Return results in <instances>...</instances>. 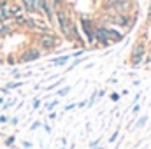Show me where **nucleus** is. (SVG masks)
Listing matches in <instances>:
<instances>
[{
    "label": "nucleus",
    "mask_w": 151,
    "mask_h": 149,
    "mask_svg": "<svg viewBox=\"0 0 151 149\" xmlns=\"http://www.w3.org/2000/svg\"><path fill=\"white\" fill-rule=\"evenodd\" d=\"M62 44V37L56 35L55 32H46V34H37V47L44 53L55 51Z\"/></svg>",
    "instance_id": "1"
},
{
    "label": "nucleus",
    "mask_w": 151,
    "mask_h": 149,
    "mask_svg": "<svg viewBox=\"0 0 151 149\" xmlns=\"http://www.w3.org/2000/svg\"><path fill=\"white\" fill-rule=\"evenodd\" d=\"M146 42L144 40H137L134 46H132V49H130V56H128V65L132 67V69H139V67H142V62H144V58H146Z\"/></svg>",
    "instance_id": "2"
},
{
    "label": "nucleus",
    "mask_w": 151,
    "mask_h": 149,
    "mask_svg": "<svg viewBox=\"0 0 151 149\" xmlns=\"http://www.w3.org/2000/svg\"><path fill=\"white\" fill-rule=\"evenodd\" d=\"M77 25H79V30L84 34L86 46H95V25H97V21L91 19V18H88V16H83L81 14Z\"/></svg>",
    "instance_id": "3"
},
{
    "label": "nucleus",
    "mask_w": 151,
    "mask_h": 149,
    "mask_svg": "<svg viewBox=\"0 0 151 149\" xmlns=\"http://www.w3.org/2000/svg\"><path fill=\"white\" fill-rule=\"evenodd\" d=\"M102 30L106 34V37L109 39L111 44H119L123 39H125V32L116 28V27H107V25H102Z\"/></svg>",
    "instance_id": "4"
},
{
    "label": "nucleus",
    "mask_w": 151,
    "mask_h": 149,
    "mask_svg": "<svg viewBox=\"0 0 151 149\" xmlns=\"http://www.w3.org/2000/svg\"><path fill=\"white\" fill-rule=\"evenodd\" d=\"M42 56V51L39 49L37 46H30V47H27L21 54H19V62L21 63H30V62H35Z\"/></svg>",
    "instance_id": "5"
},
{
    "label": "nucleus",
    "mask_w": 151,
    "mask_h": 149,
    "mask_svg": "<svg viewBox=\"0 0 151 149\" xmlns=\"http://www.w3.org/2000/svg\"><path fill=\"white\" fill-rule=\"evenodd\" d=\"M70 60H72L70 54H60V56H55L53 60H49V63L55 65V67H63V65H67Z\"/></svg>",
    "instance_id": "6"
},
{
    "label": "nucleus",
    "mask_w": 151,
    "mask_h": 149,
    "mask_svg": "<svg viewBox=\"0 0 151 149\" xmlns=\"http://www.w3.org/2000/svg\"><path fill=\"white\" fill-rule=\"evenodd\" d=\"M7 12H9V19H12V18H16V16H21L25 11H23L21 4H9Z\"/></svg>",
    "instance_id": "7"
},
{
    "label": "nucleus",
    "mask_w": 151,
    "mask_h": 149,
    "mask_svg": "<svg viewBox=\"0 0 151 149\" xmlns=\"http://www.w3.org/2000/svg\"><path fill=\"white\" fill-rule=\"evenodd\" d=\"M19 4H21L23 11H25L27 14H37V16H40V14H39V11L35 9V5L32 4V0H19Z\"/></svg>",
    "instance_id": "8"
},
{
    "label": "nucleus",
    "mask_w": 151,
    "mask_h": 149,
    "mask_svg": "<svg viewBox=\"0 0 151 149\" xmlns=\"http://www.w3.org/2000/svg\"><path fill=\"white\" fill-rule=\"evenodd\" d=\"M7 7H9V2H7V0H0V23L9 19V12H7Z\"/></svg>",
    "instance_id": "9"
},
{
    "label": "nucleus",
    "mask_w": 151,
    "mask_h": 149,
    "mask_svg": "<svg viewBox=\"0 0 151 149\" xmlns=\"http://www.w3.org/2000/svg\"><path fill=\"white\" fill-rule=\"evenodd\" d=\"M70 90H72V86H63V88H60V90L55 91V97L56 98H63V97H67L70 93Z\"/></svg>",
    "instance_id": "10"
},
{
    "label": "nucleus",
    "mask_w": 151,
    "mask_h": 149,
    "mask_svg": "<svg viewBox=\"0 0 151 149\" xmlns=\"http://www.w3.org/2000/svg\"><path fill=\"white\" fill-rule=\"evenodd\" d=\"M56 105H60V98H53V100H49L47 104H44V111H55L56 109Z\"/></svg>",
    "instance_id": "11"
},
{
    "label": "nucleus",
    "mask_w": 151,
    "mask_h": 149,
    "mask_svg": "<svg viewBox=\"0 0 151 149\" xmlns=\"http://www.w3.org/2000/svg\"><path fill=\"white\" fill-rule=\"evenodd\" d=\"M84 60H88V58H86V56H81V58H74V60H72V63H70V65L67 67V72H70V70H74L76 67H77V65H81V63H83Z\"/></svg>",
    "instance_id": "12"
},
{
    "label": "nucleus",
    "mask_w": 151,
    "mask_h": 149,
    "mask_svg": "<svg viewBox=\"0 0 151 149\" xmlns=\"http://www.w3.org/2000/svg\"><path fill=\"white\" fill-rule=\"evenodd\" d=\"M146 123H148V116H141V117H137V119H135V128H137V130H141V128H144V126H146Z\"/></svg>",
    "instance_id": "13"
},
{
    "label": "nucleus",
    "mask_w": 151,
    "mask_h": 149,
    "mask_svg": "<svg viewBox=\"0 0 151 149\" xmlns=\"http://www.w3.org/2000/svg\"><path fill=\"white\" fill-rule=\"evenodd\" d=\"M19 86H23V81L19 79V81H12V82H7L5 84V88L7 90H16V88H19Z\"/></svg>",
    "instance_id": "14"
},
{
    "label": "nucleus",
    "mask_w": 151,
    "mask_h": 149,
    "mask_svg": "<svg viewBox=\"0 0 151 149\" xmlns=\"http://www.w3.org/2000/svg\"><path fill=\"white\" fill-rule=\"evenodd\" d=\"M49 2H51V7H53V11H56V9H60V7L67 5V4H65V0H49Z\"/></svg>",
    "instance_id": "15"
},
{
    "label": "nucleus",
    "mask_w": 151,
    "mask_h": 149,
    "mask_svg": "<svg viewBox=\"0 0 151 149\" xmlns=\"http://www.w3.org/2000/svg\"><path fill=\"white\" fill-rule=\"evenodd\" d=\"M62 82H63V79H58L56 82H53V84H49V86H47V88H44V90H46V91H55V90H56V88H58V86H60Z\"/></svg>",
    "instance_id": "16"
},
{
    "label": "nucleus",
    "mask_w": 151,
    "mask_h": 149,
    "mask_svg": "<svg viewBox=\"0 0 151 149\" xmlns=\"http://www.w3.org/2000/svg\"><path fill=\"white\" fill-rule=\"evenodd\" d=\"M118 137H119V128H116V130L113 132V135L109 137V144H114V142L118 140Z\"/></svg>",
    "instance_id": "17"
},
{
    "label": "nucleus",
    "mask_w": 151,
    "mask_h": 149,
    "mask_svg": "<svg viewBox=\"0 0 151 149\" xmlns=\"http://www.w3.org/2000/svg\"><path fill=\"white\" fill-rule=\"evenodd\" d=\"M14 142H16V137H14V135H9V137L5 139V146H7V148H12Z\"/></svg>",
    "instance_id": "18"
},
{
    "label": "nucleus",
    "mask_w": 151,
    "mask_h": 149,
    "mask_svg": "<svg viewBox=\"0 0 151 149\" xmlns=\"http://www.w3.org/2000/svg\"><path fill=\"white\" fill-rule=\"evenodd\" d=\"M109 98H111V102H119V98H121V93H118V91H111Z\"/></svg>",
    "instance_id": "19"
},
{
    "label": "nucleus",
    "mask_w": 151,
    "mask_h": 149,
    "mask_svg": "<svg viewBox=\"0 0 151 149\" xmlns=\"http://www.w3.org/2000/svg\"><path fill=\"white\" fill-rule=\"evenodd\" d=\"M7 34H11V27H9V25H4V27L0 28V37H2V35H7Z\"/></svg>",
    "instance_id": "20"
},
{
    "label": "nucleus",
    "mask_w": 151,
    "mask_h": 149,
    "mask_svg": "<svg viewBox=\"0 0 151 149\" xmlns=\"http://www.w3.org/2000/svg\"><path fill=\"white\" fill-rule=\"evenodd\" d=\"M74 109H77V105H76V102H72V104H67L63 107V112H70V111H74Z\"/></svg>",
    "instance_id": "21"
},
{
    "label": "nucleus",
    "mask_w": 151,
    "mask_h": 149,
    "mask_svg": "<svg viewBox=\"0 0 151 149\" xmlns=\"http://www.w3.org/2000/svg\"><path fill=\"white\" fill-rule=\"evenodd\" d=\"M139 112H141V104H134V107H132V114H134V117H137Z\"/></svg>",
    "instance_id": "22"
},
{
    "label": "nucleus",
    "mask_w": 151,
    "mask_h": 149,
    "mask_svg": "<svg viewBox=\"0 0 151 149\" xmlns=\"http://www.w3.org/2000/svg\"><path fill=\"white\" fill-rule=\"evenodd\" d=\"M40 105H42V100H40V98H34V102H32V107H34V111H37Z\"/></svg>",
    "instance_id": "23"
},
{
    "label": "nucleus",
    "mask_w": 151,
    "mask_h": 149,
    "mask_svg": "<svg viewBox=\"0 0 151 149\" xmlns=\"http://www.w3.org/2000/svg\"><path fill=\"white\" fill-rule=\"evenodd\" d=\"M100 140H102L100 137H99V139H95V140H91V142H90V149H95V148H99V146H100Z\"/></svg>",
    "instance_id": "24"
},
{
    "label": "nucleus",
    "mask_w": 151,
    "mask_h": 149,
    "mask_svg": "<svg viewBox=\"0 0 151 149\" xmlns=\"http://www.w3.org/2000/svg\"><path fill=\"white\" fill-rule=\"evenodd\" d=\"M40 126H42V123H40V121H34V123L30 125V132H35L37 128H40Z\"/></svg>",
    "instance_id": "25"
},
{
    "label": "nucleus",
    "mask_w": 151,
    "mask_h": 149,
    "mask_svg": "<svg viewBox=\"0 0 151 149\" xmlns=\"http://www.w3.org/2000/svg\"><path fill=\"white\" fill-rule=\"evenodd\" d=\"M76 105H77V109H84V107H88V100H81V102H76Z\"/></svg>",
    "instance_id": "26"
},
{
    "label": "nucleus",
    "mask_w": 151,
    "mask_h": 149,
    "mask_svg": "<svg viewBox=\"0 0 151 149\" xmlns=\"http://www.w3.org/2000/svg\"><path fill=\"white\" fill-rule=\"evenodd\" d=\"M56 117H58V114H56L55 111H49V112H47V119H49V121H55Z\"/></svg>",
    "instance_id": "27"
},
{
    "label": "nucleus",
    "mask_w": 151,
    "mask_h": 149,
    "mask_svg": "<svg viewBox=\"0 0 151 149\" xmlns=\"http://www.w3.org/2000/svg\"><path fill=\"white\" fill-rule=\"evenodd\" d=\"M14 102H16V100H9L7 104H4V109H9V107H12V105H14Z\"/></svg>",
    "instance_id": "28"
},
{
    "label": "nucleus",
    "mask_w": 151,
    "mask_h": 149,
    "mask_svg": "<svg viewBox=\"0 0 151 149\" xmlns=\"http://www.w3.org/2000/svg\"><path fill=\"white\" fill-rule=\"evenodd\" d=\"M7 63H9V65H14V63H16V58H14V56H9V58H7Z\"/></svg>",
    "instance_id": "29"
},
{
    "label": "nucleus",
    "mask_w": 151,
    "mask_h": 149,
    "mask_svg": "<svg viewBox=\"0 0 151 149\" xmlns=\"http://www.w3.org/2000/svg\"><path fill=\"white\" fill-rule=\"evenodd\" d=\"M23 148H25V149H30V148H32V142H30V140H25V142H23Z\"/></svg>",
    "instance_id": "30"
},
{
    "label": "nucleus",
    "mask_w": 151,
    "mask_h": 149,
    "mask_svg": "<svg viewBox=\"0 0 151 149\" xmlns=\"http://www.w3.org/2000/svg\"><path fill=\"white\" fill-rule=\"evenodd\" d=\"M42 126H44V130H46V132H47V133H51V126H49V125H47V123H44V125H42Z\"/></svg>",
    "instance_id": "31"
},
{
    "label": "nucleus",
    "mask_w": 151,
    "mask_h": 149,
    "mask_svg": "<svg viewBox=\"0 0 151 149\" xmlns=\"http://www.w3.org/2000/svg\"><path fill=\"white\" fill-rule=\"evenodd\" d=\"M146 23L151 25V11H148V16H146Z\"/></svg>",
    "instance_id": "32"
},
{
    "label": "nucleus",
    "mask_w": 151,
    "mask_h": 149,
    "mask_svg": "<svg viewBox=\"0 0 151 149\" xmlns=\"http://www.w3.org/2000/svg\"><path fill=\"white\" fill-rule=\"evenodd\" d=\"M9 123H11V125H18V117H11Z\"/></svg>",
    "instance_id": "33"
},
{
    "label": "nucleus",
    "mask_w": 151,
    "mask_h": 149,
    "mask_svg": "<svg viewBox=\"0 0 151 149\" xmlns=\"http://www.w3.org/2000/svg\"><path fill=\"white\" fill-rule=\"evenodd\" d=\"M7 121H9L7 116H0V123H7Z\"/></svg>",
    "instance_id": "34"
},
{
    "label": "nucleus",
    "mask_w": 151,
    "mask_h": 149,
    "mask_svg": "<svg viewBox=\"0 0 151 149\" xmlns=\"http://www.w3.org/2000/svg\"><path fill=\"white\" fill-rule=\"evenodd\" d=\"M39 2H40V0H32V4L35 5V9H37V11H39ZM39 14H40V12H39Z\"/></svg>",
    "instance_id": "35"
},
{
    "label": "nucleus",
    "mask_w": 151,
    "mask_h": 149,
    "mask_svg": "<svg viewBox=\"0 0 151 149\" xmlns=\"http://www.w3.org/2000/svg\"><path fill=\"white\" fill-rule=\"evenodd\" d=\"M148 11H151V0H150V4H148Z\"/></svg>",
    "instance_id": "36"
},
{
    "label": "nucleus",
    "mask_w": 151,
    "mask_h": 149,
    "mask_svg": "<svg viewBox=\"0 0 151 149\" xmlns=\"http://www.w3.org/2000/svg\"><path fill=\"white\" fill-rule=\"evenodd\" d=\"M0 104H2V105H4V98H2V97H0Z\"/></svg>",
    "instance_id": "37"
},
{
    "label": "nucleus",
    "mask_w": 151,
    "mask_h": 149,
    "mask_svg": "<svg viewBox=\"0 0 151 149\" xmlns=\"http://www.w3.org/2000/svg\"><path fill=\"white\" fill-rule=\"evenodd\" d=\"M95 149H104V148H102V144H100V146H99V148H95Z\"/></svg>",
    "instance_id": "38"
},
{
    "label": "nucleus",
    "mask_w": 151,
    "mask_h": 149,
    "mask_svg": "<svg viewBox=\"0 0 151 149\" xmlns=\"http://www.w3.org/2000/svg\"><path fill=\"white\" fill-rule=\"evenodd\" d=\"M150 70H151V65H150Z\"/></svg>",
    "instance_id": "39"
}]
</instances>
